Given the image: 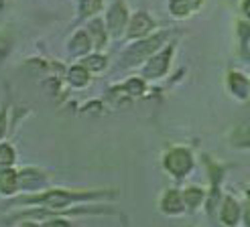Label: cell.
<instances>
[{
  "mask_svg": "<svg viewBox=\"0 0 250 227\" xmlns=\"http://www.w3.org/2000/svg\"><path fill=\"white\" fill-rule=\"evenodd\" d=\"M163 41H165V35H157V37H151L148 41L132 47L130 53L126 55V63H139V61H143L146 55H151L153 51H157V49L163 45Z\"/></svg>",
  "mask_w": 250,
  "mask_h": 227,
  "instance_id": "1",
  "label": "cell"
},
{
  "mask_svg": "<svg viewBox=\"0 0 250 227\" xmlns=\"http://www.w3.org/2000/svg\"><path fill=\"white\" fill-rule=\"evenodd\" d=\"M191 167V158L185 150H173L167 156V169L175 174H185Z\"/></svg>",
  "mask_w": 250,
  "mask_h": 227,
  "instance_id": "2",
  "label": "cell"
},
{
  "mask_svg": "<svg viewBox=\"0 0 250 227\" xmlns=\"http://www.w3.org/2000/svg\"><path fill=\"white\" fill-rule=\"evenodd\" d=\"M169 59H171V51H165V53L157 55L151 63H148V67L145 69V75L146 77H159V75H163L167 65H169Z\"/></svg>",
  "mask_w": 250,
  "mask_h": 227,
  "instance_id": "3",
  "label": "cell"
},
{
  "mask_svg": "<svg viewBox=\"0 0 250 227\" xmlns=\"http://www.w3.org/2000/svg\"><path fill=\"white\" fill-rule=\"evenodd\" d=\"M124 22H126V10H124V6L118 2L110 10V17H108V27H110L112 35H118L124 27Z\"/></svg>",
  "mask_w": 250,
  "mask_h": 227,
  "instance_id": "4",
  "label": "cell"
},
{
  "mask_svg": "<svg viewBox=\"0 0 250 227\" xmlns=\"http://www.w3.org/2000/svg\"><path fill=\"white\" fill-rule=\"evenodd\" d=\"M151 29H153V20H151V19H148L146 15H136V17L130 20L128 35H130V37H143V35H146Z\"/></svg>",
  "mask_w": 250,
  "mask_h": 227,
  "instance_id": "5",
  "label": "cell"
},
{
  "mask_svg": "<svg viewBox=\"0 0 250 227\" xmlns=\"http://www.w3.org/2000/svg\"><path fill=\"white\" fill-rule=\"evenodd\" d=\"M199 2L202 0H173L171 2V12L173 15H177V17H183L187 15V12H191L199 6Z\"/></svg>",
  "mask_w": 250,
  "mask_h": 227,
  "instance_id": "6",
  "label": "cell"
},
{
  "mask_svg": "<svg viewBox=\"0 0 250 227\" xmlns=\"http://www.w3.org/2000/svg\"><path fill=\"white\" fill-rule=\"evenodd\" d=\"M17 187V174L12 170H0V189L4 193H12Z\"/></svg>",
  "mask_w": 250,
  "mask_h": 227,
  "instance_id": "7",
  "label": "cell"
},
{
  "mask_svg": "<svg viewBox=\"0 0 250 227\" xmlns=\"http://www.w3.org/2000/svg\"><path fill=\"white\" fill-rule=\"evenodd\" d=\"M71 53H76V55H80V53H85L87 49H90V41H87V35H83V33H78L76 37H73V41H71Z\"/></svg>",
  "mask_w": 250,
  "mask_h": 227,
  "instance_id": "8",
  "label": "cell"
},
{
  "mask_svg": "<svg viewBox=\"0 0 250 227\" xmlns=\"http://www.w3.org/2000/svg\"><path fill=\"white\" fill-rule=\"evenodd\" d=\"M163 209H165L167 213H177V211H181V197H179L177 193H169V195L165 197V201H163Z\"/></svg>",
  "mask_w": 250,
  "mask_h": 227,
  "instance_id": "9",
  "label": "cell"
},
{
  "mask_svg": "<svg viewBox=\"0 0 250 227\" xmlns=\"http://www.w3.org/2000/svg\"><path fill=\"white\" fill-rule=\"evenodd\" d=\"M236 219H238V207H236V203H234L232 199H228L226 205H224V221L234 225Z\"/></svg>",
  "mask_w": 250,
  "mask_h": 227,
  "instance_id": "10",
  "label": "cell"
},
{
  "mask_svg": "<svg viewBox=\"0 0 250 227\" xmlns=\"http://www.w3.org/2000/svg\"><path fill=\"white\" fill-rule=\"evenodd\" d=\"M69 81L73 83V85H85L87 83V71H85V67H73L71 71H69Z\"/></svg>",
  "mask_w": 250,
  "mask_h": 227,
  "instance_id": "11",
  "label": "cell"
},
{
  "mask_svg": "<svg viewBox=\"0 0 250 227\" xmlns=\"http://www.w3.org/2000/svg\"><path fill=\"white\" fill-rule=\"evenodd\" d=\"M102 6V0H82V6H80V15L82 17H90L94 12L100 10Z\"/></svg>",
  "mask_w": 250,
  "mask_h": 227,
  "instance_id": "12",
  "label": "cell"
},
{
  "mask_svg": "<svg viewBox=\"0 0 250 227\" xmlns=\"http://www.w3.org/2000/svg\"><path fill=\"white\" fill-rule=\"evenodd\" d=\"M104 65H106L104 57H98V55H94V57H87V59L82 63V67H85V69H92V71H100V69H104Z\"/></svg>",
  "mask_w": 250,
  "mask_h": 227,
  "instance_id": "13",
  "label": "cell"
},
{
  "mask_svg": "<svg viewBox=\"0 0 250 227\" xmlns=\"http://www.w3.org/2000/svg\"><path fill=\"white\" fill-rule=\"evenodd\" d=\"M230 83H232V90L238 94V95H246V79L242 75H230Z\"/></svg>",
  "mask_w": 250,
  "mask_h": 227,
  "instance_id": "14",
  "label": "cell"
},
{
  "mask_svg": "<svg viewBox=\"0 0 250 227\" xmlns=\"http://www.w3.org/2000/svg\"><path fill=\"white\" fill-rule=\"evenodd\" d=\"M12 156H15V154H12V148L10 146H6V144L0 146V165H4V167L10 165Z\"/></svg>",
  "mask_w": 250,
  "mask_h": 227,
  "instance_id": "15",
  "label": "cell"
},
{
  "mask_svg": "<svg viewBox=\"0 0 250 227\" xmlns=\"http://www.w3.org/2000/svg\"><path fill=\"white\" fill-rule=\"evenodd\" d=\"M126 90H128L130 94H143L145 85H143L139 79H130V81H128V85H126Z\"/></svg>",
  "mask_w": 250,
  "mask_h": 227,
  "instance_id": "16",
  "label": "cell"
},
{
  "mask_svg": "<svg viewBox=\"0 0 250 227\" xmlns=\"http://www.w3.org/2000/svg\"><path fill=\"white\" fill-rule=\"evenodd\" d=\"M187 201H189V205H197L199 201H202V193L191 189V191H187Z\"/></svg>",
  "mask_w": 250,
  "mask_h": 227,
  "instance_id": "17",
  "label": "cell"
},
{
  "mask_svg": "<svg viewBox=\"0 0 250 227\" xmlns=\"http://www.w3.org/2000/svg\"><path fill=\"white\" fill-rule=\"evenodd\" d=\"M49 227H67V223H63V221H55V223H51Z\"/></svg>",
  "mask_w": 250,
  "mask_h": 227,
  "instance_id": "18",
  "label": "cell"
},
{
  "mask_svg": "<svg viewBox=\"0 0 250 227\" xmlns=\"http://www.w3.org/2000/svg\"><path fill=\"white\" fill-rule=\"evenodd\" d=\"M4 132V116H0V136Z\"/></svg>",
  "mask_w": 250,
  "mask_h": 227,
  "instance_id": "19",
  "label": "cell"
},
{
  "mask_svg": "<svg viewBox=\"0 0 250 227\" xmlns=\"http://www.w3.org/2000/svg\"><path fill=\"white\" fill-rule=\"evenodd\" d=\"M244 10H246V15L250 17V0H246V2H244Z\"/></svg>",
  "mask_w": 250,
  "mask_h": 227,
  "instance_id": "20",
  "label": "cell"
}]
</instances>
